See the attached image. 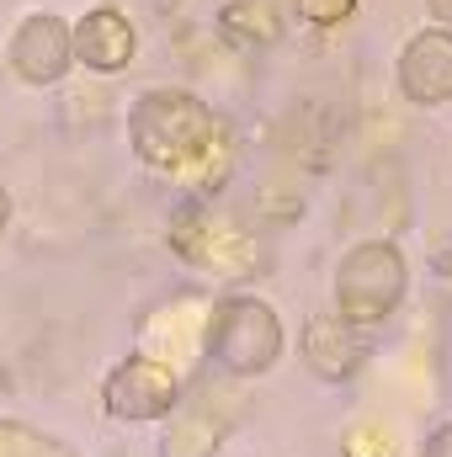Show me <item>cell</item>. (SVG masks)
<instances>
[{
    "label": "cell",
    "mask_w": 452,
    "mask_h": 457,
    "mask_svg": "<svg viewBox=\"0 0 452 457\" xmlns=\"http://www.w3.org/2000/svg\"><path fill=\"white\" fill-rule=\"evenodd\" d=\"M399 287H405V266H399V255H394L389 245L356 250V255L346 261V271H340L346 320H362V325H367V320H383V314L394 309Z\"/></svg>",
    "instance_id": "obj_1"
},
{
    "label": "cell",
    "mask_w": 452,
    "mask_h": 457,
    "mask_svg": "<svg viewBox=\"0 0 452 457\" xmlns=\"http://www.w3.org/2000/svg\"><path fill=\"white\" fill-rule=\"evenodd\" d=\"M405 91L415 102H448L452 96V37L448 32H426L405 48Z\"/></svg>",
    "instance_id": "obj_2"
},
{
    "label": "cell",
    "mask_w": 452,
    "mask_h": 457,
    "mask_svg": "<svg viewBox=\"0 0 452 457\" xmlns=\"http://www.w3.org/2000/svg\"><path fill=\"white\" fill-rule=\"evenodd\" d=\"M325 336H336V320H320V325L309 330V345H325ZM320 367H325V372H351V367H356V345L340 336V341L331 345V356H320Z\"/></svg>",
    "instance_id": "obj_3"
},
{
    "label": "cell",
    "mask_w": 452,
    "mask_h": 457,
    "mask_svg": "<svg viewBox=\"0 0 452 457\" xmlns=\"http://www.w3.org/2000/svg\"><path fill=\"white\" fill-rule=\"evenodd\" d=\"M346 457H389V436H383V431H372V426H362V431H351Z\"/></svg>",
    "instance_id": "obj_4"
},
{
    "label": "cell",
    "mask_w": 452,
    "mask_h": 457,
    "mask_svg": "<svg viewBox=\"0 0 452 457\" xmlns=\"http://www.w3.org/2000/svg\"><path fill=\"white\" fill-rule=\"evenodd\" d=\"M298 11H304L309 21H320V27H331V21H340V16L351 11V0H298Z\"/></svg>",
    "instance_id": "obj_5"
},
{
    "label": "cell",
    "mask_w": 452,
    "mask_h": 457,
    "mask_svg": "<svg viewBox=\"0 0 452 457\" xmlns=\"http://www.w3.org/2000/svg\"><path fill=\"white\" fill-rule=\"evenodd\" d=\"M431 457H452V431H442V436H437V447H431Z\"/></svg>",
    "instance_id": "obj_6"
}]
</instances>
